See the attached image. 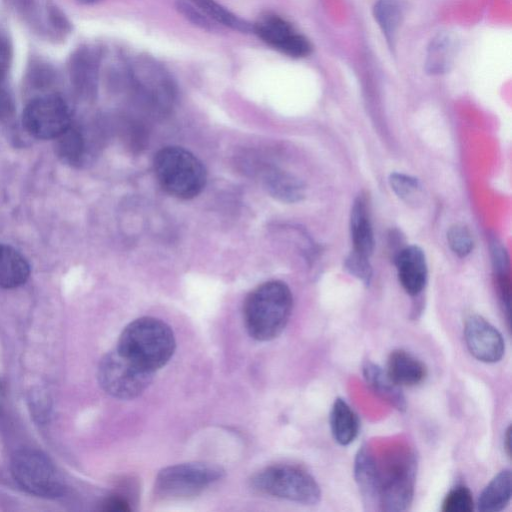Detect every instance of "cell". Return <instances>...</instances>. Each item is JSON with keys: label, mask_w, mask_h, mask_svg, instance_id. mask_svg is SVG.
I'll return each instance as SVG.
<instances>
[{"label": "cell", "mask_w": 512, "mask_h": 512, "mask_svg": "<svg viewBox=\"0 0 512 512\" xmlns=\"http://www.w3.org/2000/svg\"><path fill=\"white\" fill-rule=\"evenodd\" d=\"M293 308L288 285L279 280L267 281L253 289L243 305V319L250 337L269 341L285 329Z\"/></svg>", "instance_id": "1"}, {"label": "cell", "mask_w": 512, "mask_h": 512, "mask_svg": "<svg viewBox=\"0 0 512 512\" xmlns=\"http://www.w3.org/2000/svg\"><path fill=\"white\" fill-rule=\"evenodd\" d=\"M116 348L154 373L170 360L176 341L172 329L165 322L154 317H141L123 329Z\"/></svg>", "instance_id": "2"}, {"label": "cell", "mask_w": 512, "mask_h": 512, "mask_svg": "<svg viewBox=\"0 0 512 512\" xmlns=\"http://www.w3.org/2000/svg\"><path fill=\"white\" fill-rule=\"evenodd\" d=\"M153 168L161 188L179 199H192L204 189L207 172L203 163L189 150L166 146L154 156Z\"/></svg>", "instance_id": "3"}, {"label": "cell", "mask_w": 512, "mask_h": 512, "mask_svg": "<svg viewBox=\"0 0 512 512\" xmlns=\"http://www.w3.org/2000/svg\"><path fill=\"white\" fill-rule=\"evenodd\" d=\"M377 459L378 507L384 511H405L412 503L416 461L409 450H394L385 459Z\"/></svg>", "instance_id": "4"}, {"label": "cell", "mask_w": 512, "mask_h": 512, "mask_svg": "<svg viewBox=\"0 0 512 512\" xmlns=\"http://www.w3.org/2000/svg\"><path fill=\"white\" fill-rule=\"evenodd\" d=\"M126 72L136 96L148 109L164 114L173 107L176 86L158 61L150 56H136L128 62Z\"/></svg>", "instance_id": "5"}, {"label": "cell", "mask_w": 512, "mask_h": 512, "mask_svg": "<svg viewBox=\"0 0 512 512\" xmlns=\"http://www.w3.org/2000/svg\"><path fill=\"white\" fill-rule=\"evenodd\" d=\"M251 486L260 493L305 505L317 504L321 499V489L314 477L288 464L260 470L251 478Z\"/></svg>", "instance_id": "6"}, {"label": "cell", "mask_w": 512, "mask_h": 512, "mask_svg": "<svg viewBox=\"0 0 512 512\" xmlns=\"http://www.w3.org/2000/svg\"><path fill=\"white\" fill-rule=\"evenodd\" d=\"M15 482L31 495L42 498L61 497L66 490L64 478L54 463L35 449L16 451L10 462Z\"/></svg>", "instance_id": "7"}, {"label": "cell", "mask_w": 512, "mask_h": 512, "mask_svg": "<svg viewBox=\"0 0 512 512\" xmlns=\"http://www.w3.org/2000/svg\"><path fill=\"white\" fill-rule=\"evenodd\" d=\"M223 468L214 463L191 462L162 469L156 476L155 492L165 499L197 496L224 476Z\"/></svg>", "instance_id": "8"}, {"label": "cell", "mask_w": 512, "mask_h": 512, "mask_svg": "<svg viewBox=\"0 0 512 512\" xmlns=\"http://www.w3.org/2000/svg\"><path fill=\"white\" fill-rule=\"evenodd\" d=\"M150 372L117 348L105 354L99 362L97 379L101 388L109 395L123 400L141 395L153 379Z\"/></svg>", "instance_id": "9"}, {"label": "cell", "mask_w": 512, "mask_h": 512, "mask_svg": "<svg viewBox=\"0 0 512 512\" xmlns=\"http://www.w3.org/2000/svg\"><path fill=\"white\" fill-rule=\"evenodd\" d=\"M72 123L71 109L58 93L37 95L30 99L23 110V127L37 139L54 140Z\"/></svg>", "instance_id": "10"}, {"label": "cell", "mask_w": 512, "mask_h": 512, "mask_svg": "<svg viewBox=\"0 0 512 512\" xmlns=\"http://www.w3.org/2000/svg\"><path fill=\"white\" fill-rule=\"evenodd\" d=\"M7 1L34 33L48 41H63L72 31L71 22L51 0Z\"/></svg>", "instance_id": "11"}, {"label": "cell", "mask_w": 512, "mask_h": 512, "mask_svg": "<svg viewBox=\"0 0 512 512\" xmlns=\"http://www.w3.org/2000/svg\"><path fill=\"white\" fill-rule=\"evenodd\" d=\"M253 31L266 44L289 57L302 58L311 52L309 40L280 16L267 14L260 17L253 25Z\"/></svg>", "instance_id": "12"}, {"label": "cell", "mask_w": 512, "mask_h": 512, "mask_svg": "<svg viewBox=\"0 0 512 512\" xmlns=\"http://www.w3.org/2000/svg\"><path fill=\"white\" fill-rule=\"evenodd\" d=\"M464 339L471 355L484 363L501 360L505 351L499 330L480 315H470L464 325Z\"/></svg>", "instance_id": "13"}, {"label": "cell", "mask_w": 512, "mask_h": 512, "mask_svg": "<svg viewBox=\"0 0 512 512\" xmlns=\"http://www.w3.org/2000/svg\"><path fill=\"white\" fill-rule=\"evenodd\" d=\"M100 62V51L93 45H82L69 57L71 85L76 94L85 100H92L97 94Z\"/></svg>", "instance_id": "14"}, {"label": "cell", "mask_w": 512, "mask_h": 512, "mask_svg": "<svg viewBox=\"0 0 512 512\" xmlns=\"http://www.w3.org/2000/svg\"><path fill=\"white\" fill-rule=\"evenodd\" d=\"M398 280L409 295H418L425 287L428 276L427 262L423 250L410 245L395 256Z\"/></svg>", "instance_id": "15"}, {"label": "cell", "mask_w": 512, "mask_h": 512, "mask_svg": "<svg viewBox=\"0 0 512 512\" xmlns=\"http://www.w3.org/2000/svg\"><path fill=\"white\" fill-rule=\"evenodd\" d=\"M354 476L365 505L378 506V467L374 452L362 446L354 462Z\"/></svg>", "instance_id": "16"}, {"label": "cell", "mask_w": 512, "mask_h": 512, "mask_svg": "<svg viewBox=\"0 0 512 512\" xmlns=\"http://www.w3.org/2000/svg\"><path fill=\"white\" fill-rule=\"evenodd\" d=\"M387 373L399 386L412 387L424 381L426 366L412 354L402 349L390 353L387 361Z\"/></svg>", "instance_id": "17"}, {"label": "cell", "mask_w": 512, "mask_h": 512, "mask_svg": "<svg viewBox=\"0 0 512 512\" xmlns=\"http://www.w3.org/2000/svg\"><path fill=\"white\" fill-rule=\"evenodd\" d=\"M362 371L366 383L375 394L394 406L398 411L403 412L406 410V398L401 390V386L393 381L386 370L375 363L367 361L363 365Z\"/></svg>", "instance_id": "18"}, {"label": "cell", "mask_w": 512, "mask_h": 512, "mask_svg": "<svg viewBox=\"0 0 512 512\" xmlns=\"http://www.w3.org/2000/svg\"><path fill=\"white\" fill-rule=\"evenodd\" d=\"M350 231L352 251L369 258L374 250V233L366 202L360 197L355 200L351 210Z\"/></svg>", "instance_id": "19"}, {"label": "cell", "mask_w": 512, "mask_h": 512, "mask_svg": "<svg viewBox=\"0 0 512 512\" xmlns=\"http://www.w3.org/2000/svg\"><path fill=\"white\" fill-rule=\"evenodd\" d=\"M30 276V265L26 258L12 246L0 242V287L17 288Z\"/></svg>", "instance_id": "20"}, {"label": "cell", "mask_w": 512, "mask_h": 512, "mask_svg": "<svg viewBox=\"0 0 512 512\" xmlns=\"http://www.w3.org/2000/svg\"><path fill=\"white\" fill-rule=\"evenodd\" d=\"M330 427L337 443L346 446L352 443L359 432L356 413L342 398L335 399L330 412Z\"/></svg>", "instance_id": "21"}, {"label": "cell", "mask_w": 512, "mask_h": 512, "mask_svg": "<svg viewBox=\"0 0 512 512\" xmlns=\"http://www.w3.org/2000/svg\"><path fill=\"white\" fill-rule=\"evenodd\" d=\"M511 471L504 469L495 475L481 492L477 509L483 512L503 510L511 499Z\"/></svg>", "instance_id": "22"}, {"label": "cell", "mask_w": 512, "mask_h": 512, "mask_svg": "<svg viewBox=\"0 0 512 512\" xmlns=\"http://www.w3.org/2000/svg\"><path fill=\"white\" fill-rule=\"evenodd\" d=\"M54 149L57 157L71 166L83 163L87 143L83 131L72 123L64 132L54 139Z\"/></svg>", "instance_id": "23"}, {"label": "cell", "mask_w": 512, "mask_h": 512, "mask_svg": "<svg viewBox=\"0 0 512 512\" xmlns=\"http://www.w3.org/2000/svg\"><path fill=\"white\" fill-rule=\"evenodd\" d=\"M264 183L268 192L285 202H297L304 197V185L295 176L277 168L267 169Z\"/></svg>", "instance_id": "24"}, {"label": "cell", "mask_w": 512, "mask_h": 512, "mask_svg": "<svg viewBox=\"0 0 512 512\" xmlns=\"http://www.w3.org/2000/svg\"><path fill=\"white\" fill-rule=\"evenodd\" d=\"M456 44L449 34H439L427 50L426 70L430 74H442L449 70L455 55Z\"/></svg>", "instance_id": "25"}, {"label": "cell", "mask_w": 512, "mask_h": 512, "mask_svg": "<svg viewBox=\"0 0 512 512\" xmlns=\"http://www.w3.org/2000/svg\"><path fill=\"white\" fill-rule=\"evenodd\" d=\"M403 12L401 0H378L374 5V18L391 46L401 24Z\"/></svg>", "instance_id": "26"}, {"label": "cell", "mask_w": 512, "mask_h": 512, "mask_svg": "<svg viewBox=\"0 0 512 512\" xmlns=\"http://www.w3.org/2000/svg\"><path fill=\"white\" fill-rule=\"evenodd\" d=\"M207 17L241 33L253 31V25L233 14L214 0H191Z\"/></svg>", "instance_id": "27"}, {"label": "cell", "mask_w": 512, "mask_h": 512, "mask_svg": "<svg viewBox=\"0 0 512 512\" xmlns=\"http://www.w3.org/2000/svg\"><path fill=\"white\" fill-rule=\"evenodd\" d=\"M26 81L31 89L45 91L54 83L55 71L46 61L33 59L28 67Z\"/></svg>", "instance_id": "28"}, {"label": "cell", "mask_w": 512, "mask_h": 512, "mask_svg": "<svg viewBox=\"0 0 512 512\" xmlns=\"http://www.w3.org/2000/svg\"><path fill=\"white\" fill-rule=\"evenodd\" d=\"M389 183L396 195L405 202L415 204L419 201L422 189L416 178L402 173H392Z\"/></svg>", "instance_id": "29"}, {"label": "cell", "mask_w": 512, "mask_h": 512, "mask_svg": "<svg viewBox=\"0 0 512 512\" xmlns=\"http://www.w3.org/2000/svg\"><path fill=\"white\" fill-rule=\"evenodd\" d=\"M441 509L443 512H471L474 501L469 488L459 485L451 489L445 496Z\"/></svg>", "instance_id": "30"}, {"label": "cell", "mask_w": 512, "mask_h": 512, "mask_svg": "<svg viewBox=\"0 0 512 512\" xmlns=\"http://www.w3.org/2000/svg\"><path fill=\"white\" fill-rule=\"evenodd\" d=\"M447 242L453 253L459 257L469 255L474 246L469 229L462 224H454L449 228Z\"/></svg>", "instance_id": "31"}, {"label": "cell", "mask_w": 512, "mask_h": 512, "mask_svg": "<svg viewBox=\"0 0 512 512\" xmlns=\"http://www.w3.org/2000/svg\"><path fill=\"white\" fill-rule=\"evenodd\" d=\"M345 269L354 277L368 285L372 278L369 258L352 251L345 260Z\"/></svg>", "instance_id": "32"}, {"label": "cell", "mask_w": 512, "mask_h": 512, "mask_svg": "<svg viewBox=\"0 0 512 512\" xmlns=\"http://www.w3.org/2000/svg\"><path fill=\"white\" fill-rule=\"evenodd\" d=\"M176 9L181 15H183L184 18L190 21L193 25L204 30L214 29L209 18L192 2L178 0L176 2Z\"/></svg>", "instance_id": "33"}, {"label": "cell", "mask_w": 512, "mask_h": 512, "mask_svg": "<svg viewBox=\"0 0 512 512\" xmlns=\"http://www.w3.org/2000/svg\"><path fill=\"white\" fill-rule=\"evenodd\" d=\"M13 47L10 39L0 33V81H7L12 65Z\"/></svg>", "instance_id": "34"}, {"label": "cell", "mask_w": 512, "mask_h": 512, "mask_svg": "<svg viewBox=\"0 0 512 512\" xmlns=\"http://www.w3.org/2000/svg\"><path fill=\"white\" fill-rule=\"evenodd\" d=\"M15 104L7 81H0V121L11 118L14 114Z\"/></svg>", "instance_id": "35"}, {"label": "cell", "mask_w": 512, "mask_h": 512, "mask_svg": "<svg viewBox=\"0 0 512 512\" xmlns=\"http://www.w3.org/2000/svg\"><path fill=\"white\" fill-rule=\"evenodd\" d=\"M129 502L121 497H111L104 504V510L106 511H130Z\"/></svg>", "instance_id": "36"}, {"label": "cell", "mask_w": 512, "mask_h": 512, "mask_svg": "<svg viewBox=\"0 0 512 512\" xmlns=\"http://www.w3.org/2000/svg\"><path fill=\"white\" fill-rule=\"evenodd\" d=\"M510 439H511V428L509 426L507 428L505 436H504V448H505V451H506L508 457L511 456V445H510L511 440Z\"/></svg>", "instance_id": "37"}, {"label": "cell", "mask_w": 512, "mask_h": 512, "mask_svg": "<svg viewBox=\"0 0 512 512\" xmlns=\"http://www.w3.org/2000/svg\"><path fill=\"white\" fill-rule=\"evenodd\" d=\"M80 4H83V5H91V4H96V3H99L103 0H77Z\"/></svg>", "instance_id": "38"}, {"label": "cell", "mask_w": 512, "mask_h": 512, "mask_svg": "<svg viewBox=\"0 0 512 512\" xmlns=\"http://www.w3.org/2000/svg\"><path fill=\"white\" fill-rule=\"evenodd\" d=\"M2 405H3V390L0 385V410L2 408Z\"/></svg>", "instance_id": "39"}]
</instances>
